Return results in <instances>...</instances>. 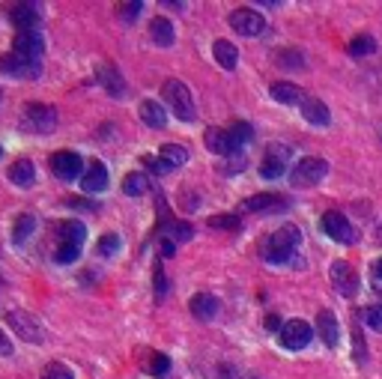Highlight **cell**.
Returning <instances> with one entry per match:
<instances>
[{"instance_id": "1", "label": "cell", "mask_w": 382, "mask_h": 379, "mask_svg": "<svg viewBox=\"0 0 382 379\" xmlns=\"http://www.w3.org/2000/svg\"><path fill=\"white\" fill-rule=\"evenodd\" d=\"M299 242H302V233L293 224H284V227H278L272 236L266 239V245H263V257H266V263H287L290 257H293V251L299 248Z\"/></svg>"}, {"instance_id": "2", "label": "cell", "mask_w": 382, "mask_h": 379, "mask_svg": "<svg viewBox=\"0 0 382 379\" xmlns=\"http://www.w3.org/2000/svg\"><path fill=\"white\" fill-rule=\"evenodd\" d=\"M161 99H165V105L174 111L183 123H191L197 116L194 111V99H191V90L183 84V81H177V78H170L161 84Z\"/></svg>"}, {"instance_id": "3", "label": "cell", "mask_w": 382, "mask_h": 379, "mask_svg": "<svg viewBox=\"0 0 382 379\" xmlns=\"http://www.w3.org/2000/svg\"><path fill=\"white\" fill-rule=\"evenodd\" d=\"M24 129H30L33 134H51L57 129V111L51 105H42V102H30L24 107Z\"/></svg>"}, {"instance_id": "4", "label": "cell", "mask_w": 382, "mask_h": 379, "mask_svg": "<svg viewBox=\"0 0 382 379\" xmlns=\"http://www.w3.org/2000/svg\"><path fill=\"white\" fill-rule=\"evenodd\" d=\"M325 174H329V165H325L323 158H302L293 170H290V183L296 188H311L316 183H323Z\"/></svg>"}, {"instance_id": "5", "label": "cell", "mask_w": 382, "mask_h": 379, "mask_svg": "<svg viewBox=\"0 0 382 379\" xmlns=\"http://www.w3.org/2000/svg\"><path fill=\"white\" fill-rule=\"evenodd\" d=\"M320 227H323L325 236L334 239V242H341V245H350V242L359 239L356 227H352V224L347 221V215H341V212H325L323 218H320Z\"/></svg>"}, {"instance_id": "6", "label": "cell", "mask_w": 382, "mask_h": 379, "mask_svg": "<svg viewBox=\"0 0 382 379\" xmlns=\"http://www.w3.org/2000/svg\"><path fill=\"white\" fill-rule=\"evenodd\" d=\"M51 170L57 179H66V183H72V179H81L84 176V158L78 156V152L72 150H60L51 156Z\"/></svg>"}, {"instance_id": "7", "label": "cell", "mask_w": 382, "mask_h": 379, "mask_svg": "<svg viewBox=\"0 0 382 379\" xmlns=\"http://www.w3.org/2000/svg\"><path fill=\"white\" fill-rule=\"evenodd\" d=\"M290 147L287 143H269L266 156H263V165H260V176L263 179H281L287 170V161H290Z\"/></svg>"}, {"instance_id": "8", "label": "cell", "mask_w": 382, "mask_h": 379, "mask_svg": "<svg viewBox=\"0 0 382 379\" xmlns=\"http://www.w3.org/2000/svg\"><path fill=\"white\" fill-rule=\"evenodd\" d=\"M6 322H9V329H12L18 338L27 340V344H39V340H42V326L36 322L33 314L15 308V311L6 314Z\"/></svg>"}, {"instance_id": "9", "label": "cell", "mask_w": 382, "mask_h": 379, "mask_svg": "<svg viewBox=\"0 0 382 379\" xmlns=\"http://www.w3.org/2000/svg\"><path fill=\"white\" fill-rule=\"evenodd\" d=\"M230 27L239 36H260L266 30V21H263V15L254 12L251 6H239L230 12Z\"/></svg>"}, {"instance_id": "10", "label": "cell", "mask_w": 382, "mask_h": 379, "mask_svg": "<svg viewBox=\"0 0 382 379\" xmlns=\"http://www.w3.org/2000/svg\"><path fill=\"white\" fill-rule=\"evenodd\" d=\"M0 72L3 75H15V78H36L39 75V60H30V57L9 51L0 57Z\"/></svg>"}, {"instance_id": "11", "label": "cell", "mask_w": 382, "mask_h": 379, "mask_svg": "<svg viewBox=\"0 0 382 379\" xmlns=\"http://www.w3.org/2000/svg\"><path fill=\"white\" fill-rule=\"evenodd\" d=\"M311 338H314V331L305 320H287L284 329H281V347H287V349H302L311 344Z\"/></svg>"}, {"instance_id": "12", "label": "cell", "mask_w": 382, "mask_h": 379, "mask_svg": "<svg viewBox=\"0 0 382 379\" xmlns=\"http://www.w3.org/2000/svg\"><path fill=\"white\" fill-rule=\"evenodd\" d=\"M332 284H334V290H338L341 296H356V290H359L356 269H352L347 260H338V263H332Z\"/></svg>"}, {"instance_id": "13", "label": "cell", "mask_w": 382, "mask_h": 379, "mask_svg": "<svg viewBox=\"0 0 382 379\" xmlns=\"http://www.w3.org/2000/svg\"><path fill=\"white\" fill-rule=\"evenodd\" d=\"M15 54H21V57H30V60H39L42 51H45V39L39 30H27V33H18L15 36V45H12Z\"/></svg>"}, {"instance_id": "14", "label": "cell", "mask_w": 382, "mask_h": 379, "mask_svg": "<svg viewBox=\"0 0 382 379\" xmlns=\"http://www.w3.org/2000/svg\"><path fill=\"white\" fill-rule=\"evenodd\" d=\"M54 236L60 239V245H84V239H87V227L81 221H57L54 224Z\"/></svg>"}, {"instance_id": "15", "label": "cell", "mask_w": 382, "mask_h": 379, "mask_svg": "<svg viewBox=\"0 0 382 379\" xmlns=\"http://www.w3.org/2000/svg\"><path fill=\"white\" fill-rule=\"evenodd\" d=\"M81 188H84L87 194H102L108 188V167L102 165V161H93V165L84 170V176H81Z\"/></svg>"}, {"instance_id": "16", "label": "cell", "mask_w": 382, "mask_h": 379, "mask_svg": "<svg viewBox=\"0 0 382 379\" xmlns=\"http://www.w3.org/2000/svg\"><path fill=\"white\" fill-rule=\"evenodd\" d=\"M316 331H320V338H323L325 347H338L341 326H338V317H334L332 311H320V314H316Z\"/></svg>"}, {"instance_id": "17", "label": "cell", "mask_w": 382, "mask_h": 379, "mask_svg": "<svg viewBox=\"0 0 382 379\" xmlns=\"http://www.w3.org/2000/svg\"><path fill=\"white\" fill-rule=\"evenodd\" d=\"M36 3H21V6H12V24L18 27V33H27V30H36V24H39V12H36Z\"/></svg>"}, {"instance_id": "18", "label": "cell", "mask_w": 382, "mask_h": 379, "mask_svg": "<svg viewBox=\"0 0 382 379\" xmlns=\"http://www.w3.org/2000/svg\"><path fill=\"white\" fill-rule=\"evenodd\" d=\"M6 176H9V183H12V185L27 188V185H33V179H36V167H33L30 158H18V161L9 165Z\"/></svg>"}, {"instance_id": "19", "label": "cell", "mask_w": 382, "mask_h": 379, "mask_svg": "<svg viewBox=\"0 0 382 379\" xmlns=\"http://www.w3.org/2000/svg\"><path fill=\"white\" fill-rule=\"evenodd\" d=\"M188 308H191V314H194L197 320H215V314H218V299L215 296H209V293H197V296H191V302H188Z\"/></svg>"}, {"instance_id": "20", "label": "cell", "mask_w": 382, "mask_h": 379, "mask_svg": "<svg viewBox=\"0 0 382 379\" xmlns=\"http://www.w3.org/2000/svg\"><path fill=\"white\" fill-rule=\"evenodd\" d=\"M203 143L209 152H215V156H233V143H230V134H227V129H206L203 134Z\"/></svg>"}, {"instance_id": "21", "label": "cell", "mask_w": 382, "mask_h": 379, "mask_svg": "<svg viewBox=\"0 0 382 379\" xmlns=\"http://www.w3.org/2000/svg\"><path fill=\"white\" fill-rule=\"evenodd\" d=\"M141 120L150 125V129H161V125L168 123V107L156 102V99H147V102H141Z\"/></svg>"}, {"instance_id": "22", "label": "cell", "mask_w": 382, "mask_h": 379, "mask_svg": "<svg viewBox=\"0 0 382 379\" xmlns=\"http://www.w3.org/2000/svg\"><path fill=\"white\" fill-rule=\"evenodd\" d=\"M272 99L275 102H281V105H305V93L299 90L296 84H287V81H275L272 84Z\"/></svg>"}, {"instance_id": "23", "label": "cell", "mask_w": 382, "mask_h": 379, "mask_svg": "<svg viewBox=\"0 0 382 379\" xmlns=\"http://www.w3.org/2000/svg\"><path fill=\"white\" fill-rule=\"evenodd\" d=\"M212 57H215L218 66L227 69V72L239 66V51H236V45L227 42V39H218V42L212 45Z\"/></svg>"}, {"instance_id": "24", "label": "cell", "mask_w": 382, "mask_h": 379, "mask_svg": "<svg viewBox=\"0 0 382 379\" xmlns=\"http://www.w3.org/2000/svg\"><path fill=\"white\" fill-rule=\"evenodd\" d=\"M302 116L311 125H329L332 123V114H329V107H325L320 99H305V105H302Z\"/></svg>"}, {"instance_id": "25", "label": "cell", "mask_w": 382, "mask_h": 379, "mask_svg": "<svg viewBox=\"0 0 382 379\" xmlns=\"http://www.w3.org/2000/svg\"><path fill=\"white\" fill-rule=\"evenodd\" d=\"M150 36H152V42L161 45V48H168V45H174V24L168 21V18H152L150 21Z\"/></svg>"}, {"instance_id": "26", "label": "cell", "mask_w": 382, "mask_h": 379, "mask_svg": "<svg viewBox=\"0 0 382 379\" xmlns=\"http://www.w3.org/2000/svg\"><path fill=\"white\" fill-rule=\"evenodd\" d=\"M159 158L165 161V165H168L170 170H174V167H183L185 161H188V150L183 147V143H161Z\"/></svg>"}, {"instance_id": "27", "label": "cell", "mask_w": 382, "mask_h": 379, "mask_svg": "<svg viewBox=\"0 0 382 379\" xmlns=\"http://www.w3.org/2000/svg\"><path fill=\"white\" fill-rule=\"evenodd\" d=\"M287 201L281 194H254L245 201V212H269V209H278L284 206Z\"/></svg>"}, {"instance_id": "28", "label": "cell", "mask_w": 382, "mask_h": 379, "mask_svg": "<svg viewBox=\"0 0 382 379\" xmlns=\"http://www.w3.org/2000/svg\"><path fill=\"white\" fill-rule=\"evenodd\" d=\"M96 75H99V81H102L105 90H108L111 96H123V93H125V87H123V75H120V72H117L114 66H108V63H105V66H99Z\"/></svg>"}, {"instance_id": "29", "label": "cell", "mask_w": 382, "mask_h": 379, "mask_svg": "<svg viewBox=\"0 0 382 379\" xmlns=\"http://www.w3.org/2000/svg\"><path fill=\"white\" fill-rule=\"evenodd\" d=\"M33 230H36V215H30V212L18 215L15 227H12V242H15V245H21V242H27L33 236Z\"/></svg>"}, {"instance_id": "30", "label": "cell", "mask_w": 382, "mask_h": 379, "mask_svg": "<svg viewBox=\"0 0 382 379\" xmlns=\"http://www.w3.org/2000/svg\"><path fill=\"white\" fill-rule=\"evenodd\" d=\"M150 188V176L147 174H141V170H132V174H125L123 179V192L129 194V197H138L143 194Z\"/></svg>"}, {"instance_id": "31", "label": "cell", "mask_w": 382, "mask_h": 379, "mask_svg": "<svg viewBox=\"0 0 382 379\" xmlns=\"http://www.w3.org/2000/svg\"><path fill=\"white\" fill-rule=\"evenodd\" d=\"M227 134H230V143H233V152H242V147L254 138V129L248 123H233L230 129H227Z\"/></svg>"}, {"instance_id": "32", "label": "cell", "mask_w": 382, "mask_h": 379, "mask_svg": "<svg viewBox=\"0 0 382 379\" xmlns=\"http://www.w3.org/2000/svg\"><path fill=\"white\" fill-rule=\"evenodd\" d=\"M168 236H170V242H188L191 236H194V227L185 224V221H170L168 224Z\"/></svg>"}, {"instance_id": "33", "label": "cell", "mask_w": 382, "mask_h": 379, "mask_svg": "<svg viewBox=\"0 0 382 379\" xmlns=\"http://www.w3.org/2000/svg\"><path fill=\"white\" fill-rule=\"evenodd\" d=\"M212 230H239L242 221L236 218V215H212V218L206 221Z\"/></svg>"}, {"instance_id": "34", "label": "cell", "mask_w": 382, "mask_h": 379, "mask_svg": "<svg viewBox=\"0 0 382 379\" xmlns=\"http://www.w3.org/2000/svg\"><path fill=\"white\" fill-rule=\"evenodd\" d=\"M81 257V248L78 245H57V251H54V260L63 266H69V263H75V260Z\"/></svg>"}, {"instance_id": "35", "label": "cell", "mask_w": 382, "mask_h": 379, "mask_svg": "<svg viewBox=\"0 0 382 379\" xmlns=\"http://www.w3.org/2000/svg\"><path fill=\"white\" fill-rule=\"evenodd\" d=\"M347 51L352 54V57H365V54L374 51V39H370V36H356V39L350 42Z\"/></svg>"}, {"instance_id": "36", "label": "cell", "mask_w": 382, "mask_h": 379, "mask_svg": "<svg viewBox=\"0 0 382 379\" xmlns=\"http://www.w3.org/2000/svg\"><path fill=\"white\" fill-rule=\"evenodd\" d=\"M42 379H75V376H72V371H69L66 365H60V362H51V365H45Z\"/></svg>"}, {"instance_id": "37", "label": "cell", "mask_w": 382, "mask_h": 379, "mask_svg": "<svg viewBox=\"0 0 382 379\" xmlns=\"http://www.w3.org/2000/svg\"><path fill=\"white\" fill-rule=\"evenodd\" d=\"M152 281H156V299L161 302L168 296V290H170V284H168V275H165V269H161V263H156V269H152Z\"/></svg>"}, {"instance_id": "38", "label": "cell", "mask_w": 382, "mask_h": 379, "mask_svg": "<svg viewBox=\"0 0 382 379\" xmlns=\"http://www.w3.org/2000/svg\"><path fill=\"white\" fill-rule=\"evenodd\" d=\"M117 12H120V18H125V21H134V18H138V12H143V3H141V0L117 3Z\"/></svg>"}, {"instance_id": "39", "label": "cell", "mask_w": 382, "mask_h": 379, "mask_svg": "<svg viewBox=\"0 0 382 379\" xmlns=\"http://www.w3.org/2000/svg\"><path fill=\"white\" fill-rule=\"evenodd\" d=\"M114 251H120V236H114V233H105V236L99 239V254L111 257Z\"/></svg>"}, {"instance_id": "40", "label": "cell", "mask_w": 382, "mask_h": 379, "mask_svg": "<svg viewBox=\"0 0 382 379\" xmlns=\"http://www.w3.org/2000/svg\"><path fill=\"white\" fill-rule=\"evenodd\" d=\"M168 371H170V358H168V356H161V353L152 356V362H150V373H152V376H165Z\"/></svg>"}, {"instance_id": "41", "label": "cell", "mask_w": 382, "mask_h": 379, "mask_svg": "<svg viewBox=\"0 0 382 379\" xmlns=\"http://www.w3.org/2000/svg\"><path fill=\"white\" fill-rule=\"evenodd\" d=\"M248 165V158L242 156V152H233V156H227V165H224V174H239Z\"/></svg>"}, {"instance_id": "42", "label": "cell", "mask_w": 382, "mask_h": 379, "mask_svg": "<svg viewBox=\"0 0 382 379\" xmlns=\"http://www.w3.org/2000/svg\"><path fill=\"white\" fill-rule=\"evenodd\" d=\"M365 320H368V326L374 329V331H382V305H374V308H368V311H365Z\"/></svg>"}, {"instance_id": "43", "label": "cell", "mask_w": 382, "mask_h": 379, "mask_svg": "<svg viewBox=\"0 0 382 379\" xmlns=\"http://www.w3.org/2000/svg\"><path fill=\"white\" fill-rule=\"evenodd\" d=\"M278 63H281V66H302V54H299V51H281Z\"/></svg>"}, {"instance_id": "44", "label": "cell", "mask_w": 382, "mask_h": 379, "mask_svg": "<svg viewBox=\"0 0 382 379\" xmlns=\"http://www.w3.org/2000/svg\"><path fill=\"white\" fill-rule=\"evenodd\" d=\"M370 287H374L376 293H382V257L370 266Z\"/></svg>"}, {"instance_id": "45", "label": "cell", "mask_w": 382, "mask_h": 379, "mask_svg": "<svg viewBox=\"0 0 382 379\" xmlns=\"http://www.w3.org/2000/svg\"><path fill=\"white\" fill-rule=\"evenodd\" d=\"M143 165H147V167L152 170V174H168V170H170L159 156H143Z\"/></svg>"}, {"instance_id": "46", "label": "cell", "mask_w": 382, "mask_h": 379, "mask_svg": "<svg viewBox=\"0 0 382 379\" xmlns=\"http://www.w3.org/2000/svg\"><path fill=\"white\" fill-rule=\"evenodd\" d=\"M69 209H87V212H96V206L93 203H87L84 197H72V201H66Z\"/></svg>"}, {"instance_id": "47", "label": "cell", "mask_w": 382, "mask_h": 379, "mask_svg": "<svg viewBox=\"0 0 382 379\" xmlns=\"http://www.w3.org/2000/svg\"><path fill=\"white\" fill-rule=\"evenodd\" d=\"M352 344H356V362H365V340H361L359 331L352 335Z\"/></svg>"}, {"instance_id": "48", "label": "cell", "mask_w": 382, "mask_h": 379, "mask_svg": "<svg viewBox=\"0 0 382 379\" xmlns=\"http://www.w3.org/2000/svg\"><path fill=\"white\" fill-rule=\"evenodd\" d=\"M0 356H12V340L6 331H0Z\"/></svg>"}, {"instance_id": "49", "label": "cell", "mask_w": 382, "mask_h": 379, "mask_svg": "<svg viewBox=\"0 0 382 379\" xmlns=\"http://www.w3.org/2000/svg\"><path fill=\"white\" fill-rule=\"evenodd\" d=\"M266 329H269V331L284 329V326H281V320H278V314H269V317H266Z\"/></svg>"}, {"instance_id": "50", "label": "cell", "mask_w": 382, "mask_h": 379, "mask_svg": "<svg viewBox=\"0 0 382 379\" xmlns=\"http://www.w3.org/2000/svg\"><path fill=\"white\" fill-rule=\"evenodd\" d=\"M174 254H177V251H174V242L165 239V242H161V257H174Z\"/></svg>"}, {"instance_id": "51", "label": "cell", "mask_w": 382, "mask_h": 379, "mask_svg": "<svg viewBox=\"0 0 382 379\" xmlns=\"http://www.w3.org/2000/svg\"><path fill=\"white\" fill-rule=\"evenodd\" d=\"M0 158H3V147H0Z\"/></svg>"}]
</instances>
